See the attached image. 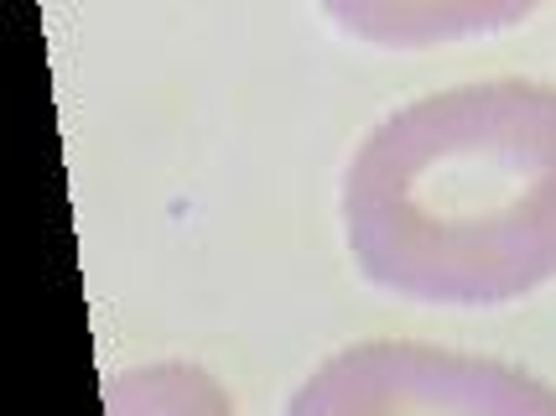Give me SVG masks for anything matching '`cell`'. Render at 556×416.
Here are the masks:
<instances>
[{"label": "cell", "mask_w": 556, "mask_h": 416, "mask_svg": "<svg viewBox=\"0 0 556 416\" xmlns=\"http://www.w3.org/2000/svg\"><path fill=\"white\" fill-rule=\"evenodd\" d=\"M343 245L375 292L500 307L556 281V89L479 78L359 136L339 188Z\"/></svg>", "instance_id": "cell-1"}, {"label": "cell", "mask_w": 556, "mask_h": 416, "mask_svg": "<svg viewBox=\"0 0 556 416\" xmlns=\"http://www.w3.org/2000/svg\"><path fill=\"white\" fill-rule=\"evenodd\" d=\"M281 416H556V386L489 354L369 339L323 360Z\"/></svg>", "instance_id": "cell-2"}, {"label": "cell", "mask_w": 556, "mask_h": 416, "mask_svg": "<svg viewBox=\"0 0 556 416\" xmlns=\"http://www.w3.org/2000/svg\"><path fill=\"white\" fill-rule=\"evenodd\" d=\"M546 0H317V11L380 52H427L531 22Z\"/></svg>", "instance_id": "cell-3"}, {"label": "cell", "mask_w": 556, "mask_h": 416, "mask_svg": "<svg viewBox=\"0 0 556 416\" xmlns=\"http://www.w3.org/2000/svg\"><path fill=\"white\" fill-rule=\"evenodd\" d=\"M104 416H235L214 369L193 360H156L104 375Z\"/></svg>", "instance_id": "cell-4"}]
</instances>
